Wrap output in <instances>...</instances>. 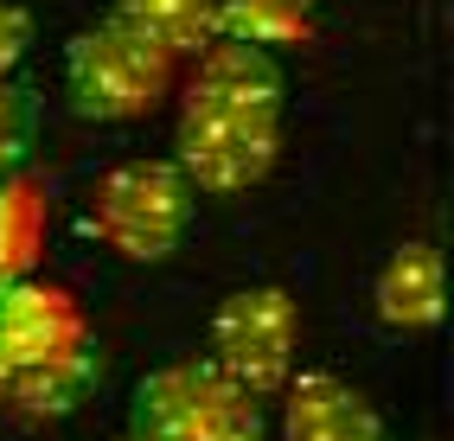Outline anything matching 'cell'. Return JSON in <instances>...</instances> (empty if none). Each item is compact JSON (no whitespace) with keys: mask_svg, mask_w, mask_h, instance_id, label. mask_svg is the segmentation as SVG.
<instances>
[{"mask_svg":"<svg viewBox=\"0 0 454 441\" xmlns=\"http://www.w3.org/2000/svg\"><path fill=\"white\" fill-rule=\"evenodd\" d=\"M199 192L173 160H122L109 166L83 205V237H97L122 262H167L192 230Z\"/></svg>","mask_w":454,"mask_h":441,"instance_id":"cell-3","label":"cell"},{"mask_svg":"<svg viewBox=\"0 0 454 441\" xmlns=\"http://www.w3.org/2000/svg\"><path fill=\"white\" fill-rule=\"evenodd\" d=\"M294 7H314V0H294Z\"/></svg>","mask_w":454,"mask_h":441,"instance_id":"cell-15","label":"cell"},{"mask_svg":"<svg viewBox=\"0 0 454 441\" xmlns=\"http://www.w3.org/2000/svg\"><path fill=\"white\" fill-rule=\"evenodd\" d=\"M90 345V320L65 282L20 275L0 288V371H26Z\"/></svg>","mask_w":454,"mask_h":441,"instance_id":"cell-6","label":"cell"},{"mask_svg":"<svg viewBox=\"0 0 454 441\" xmlns=\"http://www.w3.org/2000/svg\"><path fill=\"white\" fill-rule=\"evenodd\" d=\"M129 441H262V403L211 359H179L135 384Z\"/></svg>","mask_w":454,"mask_h":441,"instance_id":"cell-4","label":"cell"},{"mask_svg":"<svg viewBox=\"0 0 454 441\" xmlns=\"http://www.w3.org/2000/svg\"><path fill=\"white\" fill-rule=\"evenodd\" d=\"M45 230H51L45 186L20 180V173H0V282L33 275V262L45 250Z\"/></svg>","mask_w":454,"mask_h":441,"instance_id":"cell-11","label":"cell"},{"mask_svg":"<svg viewBox=\"0 0 454 441\" xmlns=\"http://www.w3.org/2000/svg\"><path fill=\"white\" fill-rule=\"evenodd\" d=\"M372 307L390 333H429L442 320V256H435V244L416 237L403 250H390V262L372 282Z\"/></svg>","mask_w":454,"mask_h":441,"instance_id":"cell-9","label":"cell"},{"mask_svg":"<svg viewBox=\"0 0 454 441\" xmlns=\"http://www.w3.org/2000/svg\"><path fill=\"white\" fill-rule=\"evenodd\" d=\"M103 384V359L97 345H77L65 359H45V365H26L7 371V391H0V409L20 422H65L71 409H83V397Z\"/></svg>","mask_w":454,"mask_h":441,"instance_id":"cell-8","label":"cell"},{"mask_svg":"<svg viewBox=\"0 0 454 441\" xmlns=\"http://www.w3.org/2000/svg\"><path fill=\"white\" fill-rule=\"evenodd\" d=\"M33 128H39V103L26 97L13 77H0V173L33 147Z\"/></svg>","mask_w":454,"mask_h":441,"instance_id":"cell-13","label":"cell"},{"mask_svg":"<svg viewBox=\"0 0 454 441\" xmlns=\"http://www.w3.org/2000/svg\"><path fill=\"white\" fill-rule=\"evenodd\" d=\"M0 391H7V371H0Z\"/></svg>","mask_w":454,"mask_h":441,"instance_id":"cell-16","label":"cell"},{"mask_svg":"<svg viewBox=\"0 0 454 441\" xmlns=\"http://www.w3.org/2000/svg\"><path fill=\"white\" fill-rule=\"evenodd\" d=\"M122 441H129V435H122Z\"/></svg>","mask_w":454,"mask_h":441,"instance_id":"cell-17","label":"cell"},{"mask_svg":"<svg viewBox=\"0 0 454 441\" xmlns=\"http://www.w3.org/2000/svg\"><path fill=\"white\" fill-rule=\"evenodd\" d=\"M218 39L276 51V45H308L314 26L308 7H294V0H218Z\"/></svg>","mask_w":454,"mask_h":441,"instance_id":"cell-12","label":"cell"},{"mask_svg":"<svg viewBox=\"0 0 454 441\" xmlns=\"http://www.w3.org/2000/svg\"><path fill=\"white\" fill-rule=\"evenodd\" d=\"M109 13L129 19L154 45H167L179 65L218 39V0H109Z\"/></svg>","mask_w":454,"mask_h":441,"instance_id":"cell-10","label":"cell"},{"mask_svg":"<svg viewBox=\"0 0 454 441\" xmlns=\"http://www.w3.org/2000/svg\"><path fill=\"white\" fill-rule=\"evenodd\" d=\"M282 441H390V435L346 377L301 371L282 384Z\"/></svg>","mask_w":454,"mask_h":441,"instance_id":"cell-7","label":"cell"},{"mask_svg":"<svg viewBox=\"0 0 454 441\" xmlns=\"http://www.w3.org/2000/svg\"><path fill=\"white\" fill-rule=\"evenodd\" d=\"M26 45H33V13L13 7V0H0V77H13Z\"/></svg>","mask_w":454,"mask_h":441,"instance_id":"cell-14","label":"cell"},{"mask_svg":"<svg viewBox=\"0 0 454 441\" xmlns=\"http://www.w3.org/2000/svg\"><path fill=\"white\" fill-rule=\"evenodd\" d=\"M282 65L276 51L211 39L186 83H179V154L173 166L192 180V192H250L269 180L282 147Z\"/></svg>","mask_w":454,"mask_h":441,"instance_id":"cell-1","label":"cell"},{"mask_svg":"<svg viewBox=\"0 0 454 441\" xmlns=\"http://www.w3.org/2000/svg\"><path fill=\"white\" fill-rule=\"evenodd\" d=\"M294 345H301V307L288 288H237L211 313V365L244 397L269 403L294 377Z\"/></svg>","mask_w":454,"mask_h":441,"instance_id":"cell-5","label":"cell"},{"mask_svg":"<svg viewBox=\"0 0 454 441\" xmlns=\"http://www.w3.org/2000/svg\"><path fill=\"white\" fill-rule=\"evenodd\" d=\"M173 90H179V58L115 13L83 26L65 45V97L83 122H141Z\"/></svg>","mask_w":454,"mask_h":441,"instance_id":"cell-2","label":"cell"}]
</instances>
